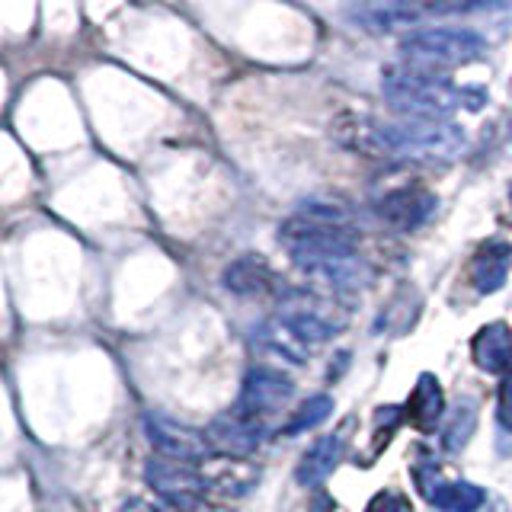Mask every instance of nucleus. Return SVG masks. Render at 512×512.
I'll return each instance as SVG.
<instances>
[{
	"label": "nucleus",
	"instance_id": "nucleus-25",
	"mask_svg": "<svg viewBox=\"0 0 512 512\" xmlns=\"http://www.w3.org/2000/svg\"><path fill=\"white\" fill-rule=\"evenodd\" d=\"M500 426L512 429V365L506 368V378L500 384Z\"/></svg>",
	"mask_w": 512,
	"mask_h": 512
},
{
	"label": "nucleus",
	"instance_id": "nucleus-8",
	"mask_svg": "<svg viewBox=\"0 0 512 512\" xmlns=\"http://www.w3.org/2000/svg\"><path fill=\"white\" fill-rule=\"evenodd\" d=\"M144 436L160 452V458H173V461H205L212 445H208V436H202L199 429L183 426L170 420L164 413H148L144 416Z\"/></svg>",
	"mask_w": 512,
	"mask_h": 512
},
{
	"label": "nucleus",
	"instance_id": "nucleus-14",
	"mask_svg": "<svg viewBox=\"0 0 512 512\" xmlns=\"http://www.w3.org/2000/svg\"><path fill=\"white\" fill-rule=\"evenodd\" d=\"M407 413H410V423L429 436V432H436L442 413H445V394H442V384L436 375L423 372L416 378V388L410 394V404H407Z\"/></svg>",
	"mask_w": 512,
	"mask_h": 512
},
{
	"label": "nucleus",
	"instance_id": "nucleus-4",
	"mask_svg": "<svg viewBox=\"0 0 512 512\" xmlns=\"http://www.w3.org/2000/svg\"><path fill=\"white\" fill-rule=\"evenodd\" d=\"M487 52V42L474 29H458V26H432V29H416L400 42V55L410 64V71L432 74L458 68V64H471Z\"/></svg>",
	"mask_w": 512,
	"mask_h": 512
},
{
	"label": "nucleus",
	"instance_id": "nucleus-11",
	"mask_svg": "<svg viewBox=\"0 0 512 512\" xmlns=\"http://www.w3.org/2000/svg\"><path fill=\"white\" fill-rule=\"evenodd\" d=\"M509 269H512V247L506 240H487L471 260V282L480 295H493L506 285Z\"/></svg>",
	"mask_w": 512,
	"mask_h": 512
},
{
	"label": "nucleus",
	"instance_id": "nucleus-13",
	"mask_svg": "<svg viewBox=\"0 0 512 512\" xmlns=\"http://www.w3.org/2000/svg\"><path fill=\"white\" fill-rule=\"evenodd\" d=\"M343 452H346V442H343L340 432L320 436L308 452H304V458L298 461L295 480L301 487H320L336 471V464L343 461Z\"/></svg>",
	"mask_w": 512,
	"mask_h": 512
},
{
	"label": "nucleus",
	"instance_id": "nucleus-24",
	"mask_svg": "<svg viewBox=\"0 0 512 512\" xmlns=\"http://www.w3.org/2000/svg\"><path fill=\"white\" fill-rule=\"evenodd\" d=\"M400 407H378V413H375V432H378V452H381V445H384V439L391 436V432L400 426Z\"/></svg>",
	"mask_w": 512,
	"mask_h": 512
},
{
	"label": "nucleus",
	"instance_id": "nucleus-6",
	"mask_svg": "<svg viewBox=\"0 0 512 512\" xmlns=\"http://www.w3.org/2000/svg\"><path fill=\"white\" fill-rule=\"evenodd\" d=\"M144 480L148 487L164 500L173 512H192L205 503L208 480L199 464L189 461H173V458H154L144 468Z\"/></svg>",
	"mask_w": 512,
	"mask_h": 512
},
{
	"label": "nucleus",
	"instance_id": "nucleus-3",
	"mask_svg": "<svg viewBox=\"0 0 512 512\" xmlns=\"http://www.w3.org/2000/svg\"><path fill=\"white\" fill-rule=\"evenodd\" d=\"M346 144L365 154H404V157H458L464 151V128L455 122H359L349 128Z\"/></svg>",
	"mask_w": 512,
	"mask_h": 512
},
{
	"label": "nucleus",
	"instance_id": "nucleus-12",
	"mask_svg": "<svg viewBox=\"0 0 512 512\" xmlns=\"http://www.w3.org/2000/svg\"><path fill=\"white\" fill-rule=\"evenodd\" d=\"M471 356L474 365L487 375H503L512 365V330L503 320H493V324L480 327V333L471 343Z\"/></svg>",
	"mask_w": 512,
	"mask_h": 512
},
{
	"label": "nucleus",
	"instance_id": "nucleus-21",
	"mask_svg": "<svg viewBox=\"0 0 512 512\" xmlns=\"http://www.w3.org/2000/svg\"><path fill=\"white\" fill-rule=\"evenodd\" d=\"M333 413V397L330 394H314L292 413V420L282 426V436H298V432H311Z\"/></svg>",
	"mask_w": 512,
	"mask_h": 512
},
{
	"label": "nucleus",
	"instance_id": "nucleus-20",
	"mask_svg": "<svg viewBox=\"0 0 512 512\" xmlns=\"http://www.w3.org/2000/svg\"><path fill=\"white\" fill-rule=\"evenodd\" d=\"M484 503H487V493L477 484L455 480V484H445L429 506H436L439 512H477Z\"/></svg>",
	"mask_w": 512,
	"mask_h": 512
},
{
	"label": "nucleus",
	"instance_id": "nucleus-26",
	"mask_svg": "<svg viewBox=\"0 0 512 512\" xmlns=\"http://www.w3.org/2000/svg\"><path fill=\"white\" fill-rule=\"evenodd\" d=\"M119 512H160V509L151 506V503H144V500H128V503H122Z\"/></svg>",
	"mask_w": 512,
	"mask_h": 512
},
{
	"label": "nucleus",
	"instance_id": "nucleus-9",
	"mask_svg": "<svg viewBox=\"0 0 512 512\" xmlns=\"http://www.w3.org/2000/svg\"><path fill=\"white\" fill-rule=\"evenodd\" d=\"M205 436H208V445L218 448V452H224L228 458H244L263 442L266 426L260 420H250V416L237 413V410H228V413L215 416Z\"/></svg>",
	"mask_w": 512,
	"mask_h": 512
},
{
	"label": "nucleus",
	"instance_id": "nucleus-17",
	"mask_svg": "<svg viewBox=\"0 0 512 512\" xmlns=\"http://www.w3.org/2000/svg\"><path fill=\"white\" fill-rule=\"evenodd\" d=\"M423 7H407V4H378V7H362L352 16L362 23V29H372V32H388V29H397V26H407V23H416L420 20Z\"/></svg>",
	"mask_w": 512,
	"mask_h": 512
},
{
	"label": "nucleus",
	"instance_id": "nucleus-19",
	"mask_svg": "<svg viewBox=\"0 0 512 512\" xmlns=\"http://www.w3.org/2000/svg\"><path fill=\"white\" fill-rule=\"evenodd\" d=\"M260 343L266 346V349H272L276 356H282V359H288V362H295V365H304L308 362V346H304L298 336L288 330L282 320L276 317V320H269V324H263V330H260Z\"/></svg>",
	"mask_w": 512,
	"mask_h": 512
},
{
	"label": "nucleus",
	"instance_id": "nucleus-27",
	"mask_svg": "<svg viewBox=\"0 0 512 512\" xmlns=\"http://www.w3.org/2000/svg\"><path fill=\"white\" fill-rule=\"evenodd\" d=\"M192 512H228V509H218V506H208V503H202L199 509H192Z\"/></svg>",
	"mask_w": 512,
	"mask_h": 512
},
{
	"label": "nucleus",
	"instance_id": "nucleus-10",
	"mask_svg": "<svg viewBox=\"0 0 512 512\" xmlns=\"http://www.w3.org/2000/svg\"><path fill=\"white\" fill-rule=\"evenodd\" d=\"M436 205H439V199L432 196V192H426L420 186H404V189H394L391 196H384L378 202V215L397 231H416L432 218Z\"/></svg>",
	"mask_w": 512,
	"mask_h": 512
},
{
	"label": "nucleus",
	"instance_id": "nucleus-1",
	"mask_svg": "<svg viewBox=\"0 0 512 512\" xmlns=\"http://www.w3.org/2000/svg\"><path fill=\"white\" fill-rule=\"evenodd\" d=\"M285 244L292 263L304 276L324 279L336 288H343V292L372 285L375 272L359 256L356 240H352L346 228L298 215L292 221H285Z\"/></svg>",
	"mask_w": 512,
	"mask_h": 512
},
{
	"label": "nucleus",
	"instance_id": "nucleus-16",
	"mask_svg": "<svg viewBox=\"0 0 512 512\" xmlns=\"http://www.w3.org/2000/svg\"><path fill=\"white\" fill-rule=\"evenodd\" d=\"M477 397H468V394H461L458 397V404L452 410V416H448V423L442 429V448L448 455H458L464 445L471 442L474 436V429H477Z\"/></svg>",
	"mask_w": 512,
	"mask_h": 512
},
{
	"label": "nucleus",
	"instance_id": "nucleus-22",
	"mask_svg": "<svg viewBox=\"0 0 512 512\" xmlns=\"http://www.w3.org/2000/svg\"><path fill=\"white\" fill-rule=\"evenodd\" d=\"M413 480H416V490H420V496L426 503L436 500V493L448 484V480L442 477L439 464L432 461L429 455H420V461H413Z\"/></svg>",
	"mask_w": 512,
	"mask_h": 512
},
{
	"label": "nucleus",
	"instance_id": "nucleus-7",
	"mask_svg": "<svg viewBox=\"0 0 512 512\" xmlns=\"http://www.w3.org/2000/svg\"><path fill=\"white\" fill-rule=\"evenodd\" d=\"M292 394H295L292 378L276 372V368L256 365V368H250L247 378H244V388H240V397H237L234 410L250 416V420L263 423V416L279 413L288 404V400H292Z\"/></svg>",
	"mask_w": 512,
	"mask_h": 512
},
{
	"label": "nucleus",
	"instance_id": "nucleus-15",
	"mask_svg": "<svg viewBox=\"0 0 512 512\" xmlns=\"http://www.w3.org/2000/svg\"><path fill=\"white\" fill-rule=\"evenodd\" d=\"M205 480H208V490H218L224 496H247L256 484V471L247 468L244 461H208L202 468Z\"/></svg>",
	"mask_w": 512,
	"mask_h": 512
},
{
	"label": "nucleus",
	"instance_id": "nucleus-18",
	"mask_svg": "<svg viewBox=\"0 0 512 512\" xmlns=\"http://www.w3.org/2000/svg\"><path fill=\"white\" fill-rule=\"evenodd\" d=\"M269 279V269L266 263H260L256 256H240L237 263H231L224 269V288L234 295H256L266 288Z\"/></svg>",
	"mask_w": 512,
	"mask_h": 512
},
{
	"label": "nucleus",
	"instance_id": "nucleus-2",
	"mask_svg": "<svg viewBox=\"0 0 512 512\" xmlns=\"http://www.w3.org/2000/svg\"><path fill=\"white\" fill-rule=\"evenodd\" d=\"M384 100L394 112L407 116L410 122H448L455 109L480 112L487 103V93L480 87H455L442 77L420 74V71H384Z\"/></svg>",
	"mask_w": 512,
	"mask_h": 512
},
{
	"label": "nucleus",
	"instance_id": "nucleus-23",
	"mask_svg": "<svg viewBox=\"0 0 512 512\" xmlns=\"http://www.w3.org/2000/svg\"><path fill=\"white\" fill-rule=\"evenodd\" d=\"M365 512H410V503L394 490H381L372 496V503L365 506Z\"/></svg>",
	"mask_w": 512,
	"mask_h": 512
},
{
	"label": "nucleus",
	"instance_id": "nucleus-5",
	"mask_svg": "<svg viewBox=\"0 0 512 512\" xmlns=\"http://www.w3.org/2000/svg\"><path fill=\"white\" fill-rule=\"evenodd\" d=\"M279 320L304 346H320L346 327L349 314L336 301L320 298L314 292H288Z\"/></svg>",
	"mask_w": 512,
	"mask_h": 512
}]
</instances>
